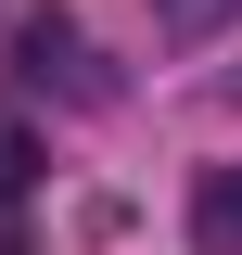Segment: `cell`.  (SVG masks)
I'll return each mask as SVG.
<instances>
[{"mask_svg":"<svg viewBox=\"0 0 242 255\" xmlns=\"http://www.w3.org/2000/svg\"><path fill=\"white\" fill-rule=\"evenodd\" d=\"M191 243H204V255H242V166H217V179L191 191Z\"/></svg>","mask_w":242,"mask_h":255,"instance_id":"cell-2","label":"cell"},{"mask_svg":"<svg viewBox=\"0 0 242 255\" xmlns=\"http://www.w3.org/2000/svg\"><path fill=\"white\" fill-rule=\"evenodd\" d=\"M230 13H242V0H153V26H166V38H217Z\"/></svg>","mask_w":242,"mask_h":255,"instance_id":"cell-3","label":"cell"},{"mask_svg":"<svg viewBox=\"0 0 242 255\" xmlns=\"http://www.w3.org/2000/svg\"><path fill=\"white\" fill-rule=\"evenodd\" d=\"M13 64H26L38 90H77V102H102V64H90V38L64 26V13H26V26H13Z\"/></svg>","mask_w":242,"mask_h":255,"instance_id":"cell-1","label":"cell"},{"mask_svg":"<svg viewBox=\"0 0 242 255\" xmlns=\"http://www.w3.org/2000/svg\"><path fill=\"white\" fill-rule=\"evenodd\" d=\"M26 179H38V140H26V128H0V204H26Z\"/></svg>","mask_w":242,"mask_h":255,"instance_id":"cell-4","label":"cell"}]
</instances>
